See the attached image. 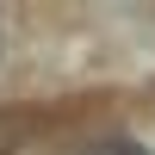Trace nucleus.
<instances>
[{"mask_svg":"<svg viewBox=\"0 0 155 155\" xmlns=\"http://www.w3.org/2000/svg\"><path fill=\"white\" fill-rule=\"evenodd\" d=\"M93 155H149V149L137 143V137H106V143H99Z\"/></svg>","mask_w":155,"mask_h":155,"instance_id":"1","label":"nucleus"}]
</instances>
